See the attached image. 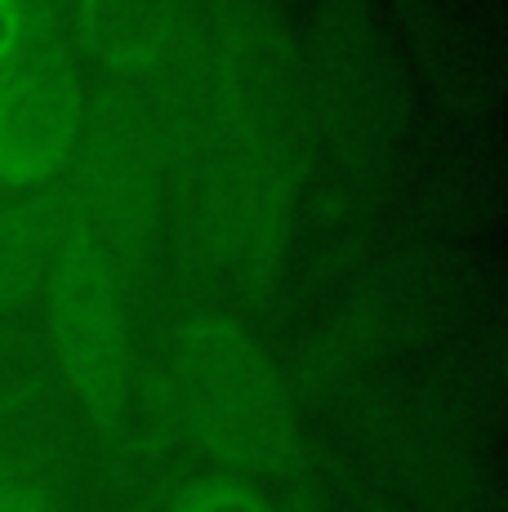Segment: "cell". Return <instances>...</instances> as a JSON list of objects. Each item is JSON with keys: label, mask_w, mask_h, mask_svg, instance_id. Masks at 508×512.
<instances>
[{"label": "cell", "mask_w": 508, "mask_h": 512, "mask_svg": "<svg viewBox=\"0 0 508 512\" xmlns=\"http://www.w3.org/2000/svg\"><path fill=\"white\" fill-rule=\"evenodd\" d=\"M183 9L188 0H76V27L103 72L148 81L179 49Z\"/></svg>", "instance_id": "obj_5"}, {"label": "cell", "mask_w": 508, "mask_h": 512, "mask_svg": "<svg viewBox=\"0 0 508 512\" xmlns=\"http://www.w3.org/2000/svg\"><path fill=\"white\" fill-rule=\"evenodd\" d=\"M45 334L58 379L99 428H116L130 388V326L125 285L99 232L63 228L45 268Z\"/></svg>", "instance_id": "obj_3"}, {"label": "cell", "mask_w": 508, "mask_h": 512, "mask_svg": "<svg viewBox=\"0 0 508 512\" xmlns=\"http://www.w3.org/2000/svg\"><path fill=\"white\" fill-rule=\"evenodd\" d=\"M36 5L32 0H0V67L18 54L36 32Z\"/></svg>", "instance_id": "obj_8"}, {"label": "cell", "mask_w": 508, "mask_h": 512, "mask_svg": "<svg viewBox=\"0 0 508 512\" xmlns=\"http://www.w3.org/2000/svg\"><path fill=\"white\" fill-rule=\"evenodd\" d=\"M165 512H272V508L246 486H232V481H197V486H183L179 495L165 504Z\"/></svg>", "instance_id": "obj_7"}, {"label": "cell", "mask_w": 508, "mask_h": 512, "mask_svg": "<svg viewBox=\"0 0 508 512\" xmlns=\"http://www.w3.org/2000/svg\"><path fill=\"white\" fill-rule=\"evenodd\" d=\"M259 67L246 58V32L232 27L219 54L210 107L197 125L201 236L219 268L241 281H263L277 268L290 201Z\"/></svg>", "instance_id": "obj_1"}, {"label": "cell", "mask_w": 508, "mask_h": 512, "mask_svg": "<svg viewBox=\"0 0 508 512\" xmlns=\"http://www.w3.org/2000/svg\"><path fill=\"white\" fill-rule=\"evenodd\" d=\"M0 512H54L36 495L27 481H14V477H0Z\"/></svg>", "instance_id": "obj_9"}, {"label": "cell", "mask_w": 508, "mask_h": 512, "mask_svg": "<svg viewBox=\"0 0 508 512\" xmlns=\"http://www.w3.org/2000/svg\"><path fill=\"white\" fill-rule=\"evenodd\" d=\"M81 139V85L72 63L36 27L0 67V183L27 192L54 179Z\"/></svg>", "instance_id": "obj_4"}, {"label": "cell", "mask_w": 508, "mask_h": 512, "mask_svg": "<svg viewBox=\"0 0 508 512\" xmlns=\"http://www.w3.org/2000/svg\"><path fill=\"white\" fill-rule=\"evenodd\" d=\"M161 410L197 455L232 472H277L295 455L281 383L237 321L192 317L161 361Z\"/></svg>", "instance_id": "obj_2"}, {"label": "cell", "mask_w": 508, "mask_h": 512, "mask_svg": "<svg viewBox=\"0 0 508 512\" xmlns=\"http://www.w3.org/2000/svg\"><path fill=\"white\" fill-rule=\"evenodd\" d=\"M58 236L63 223H58V201L50 196H27L0 210V312L23 303L45 281Z\"/></svg>", "instance_id": "obj_6"}]
</instances>
